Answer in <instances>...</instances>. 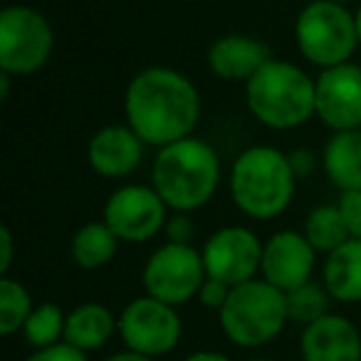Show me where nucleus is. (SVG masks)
<instances>
[{
  "label": "nucleus",
  "instance_id": "obj_7",
  "mask_svg": "<svg viewBox=\"0 0 361 361\" xmlns=\"http://www.w3.org/2000/svg\"><path fill=\"white\" fill-rule=\"evenodd\" d=\"M55 32L30 6H8L0 13V72L13 77L42 70L52 55Z\"/></svg>",
  "mask_w": 361,
  "mask_h": 361
},
{
  "label": "nucleus",
  "instance_id": "obj_28",
  "mask_svg": "<svg viewBox=\"0 0 361 361\" xmlns=\"http://www.w3.org/2000/svg\"><path fill=\"white\" fill-rule=\"evenodd\" d=\"M164 231L169 243H180V245H191L193 235H196V226L188 213H176L173 218H169Z\"/></svg>",
  "mask_w": 361,
  "mask_h": 361
},
{
  "label": "nucleus",
  "instance_id": "obj_31",
  "mask_svg": "<svg viewBox=\"0 0 361 361\" xmlns=\"http://www.w3.org/2000/svg\"><path fill=\"white\" fill-rule=\"evenodd\" d=\"M104 361H156V359H151V356H146V354H139V351L126 349V351H119V354H111L109 359H104Z\"/></svg>",
  "mask_w": 361,
  "mask_h": 361
},
{
  "label": "nucleus",
  "instance_id": "obj_34",
  "mask_svg": "<svg viewBox=\"0 0 361 361\" xmlns=\"http://www.w3.org/2000/svg\"><path fill=\"white\" fill-rule=\"evenodd\" d=\"M331 3H341V6H346V3H351V0H331Z\"/></svg>",
  "mask_w": 361,
  "mask_h": 361
},
{
  "label": "nucleus",
  "instance_id": "obj_4",
  "mask_svg": "<svg viewBox=\"0 0 361 361\" xmlns=\"http://www.w3.org/2000/svg\"><path fill=\"white\" fill-rule=\"evenodd\" d=\"M295 183L290 156L272 146L245 149L231 169L233 203L255 221L282 216L295 196Z\"/></svg>",
  "mask_w": 361,
  "mask_h": 361
},
{
  "label": "nucleus",
  "instance_id": "obj_35",
  "mask_svg": "<svg viewBox=\"0 0 361 361\" xmlns=\"http://www.w3.org/2000/svg\"><path fill=\"white\" fill-rule=\"evenodd\" d=\"M252 361H272V359H252Z\"/></svg>",
  "mask_w": 361,
  "mask_h": 361
},
{
  "label": "nucleus",
  "instance_id": "obj_5",
  "mask_svg": "<svg viewBox=\"0 0 361 361\" xmlns=\"http://www.w3.org/2000/svg\"><path fill=\"white\" fill-rule=\"evenodd\" d=\"M226 336L243 349H257L277 339L287 317V297L267 280H250L235 285L221 312Z\"/></svg>",
  "mask_w": 361,
  "mask_h": 361
},
{
  "label": "nucleus",
  "instance_id": "obj_26",
  "mask_svg": "<svg viewBox=\"0 0 361 361\" xmlns=\"http://www.w3.org/2000/svg\"><path fill=\"white\" fill-rule=\"evenodd\" d=\"M25 361H90L87 351L77 349V346L60 341V344L45 346V349H35Z\"/></svg>",
  "mask_w": 361,
  "mask_h": 361
},
{
  "label": "nucleus",
  "instance_id": "obj_27",
  "mask_svg": "<svg viewBox=\"0 0 361 361\" xmlns=\"http://www.w3.org/2000/svg\"><path fill=\"white\" fill-rule=\"evenodd\" d=\"M233 287L228 282H221V280H213V277H206V282L201 285L198 290V302L208 310H218L221 312L226 307L228 297H231Z\"/></svg>",
  "mask_w": 361,
  "mask_h": 361
},
{
  "label": "nucleus",
  "instance_id": "obj_18",
  "mask_svg": "<svg viewBox=\"0 0 361 361\" xmlns=\"http://www.w3.org/2000/svg\"><path fill=\"white\" fill-rule=\"evenodd\" d=\"M322 164L341 193L361 191V129L334 131L324 146Z\"/></svg>",
  "mask_w": 361,
  "mask_h": 361
},
{
  "label": "nucleus",
  "instance_id": "obj_16",
  "mask_svg": "<svg viewBox=\"0 0 361 361\" xmlns=\"http://www.w3.org/2000/svg\"><path fill=\"white\" fill-rule=\"evenodd\" d=\"M270 60V47L250 35H223L208 47V67L226 82H247Z\"/></svg>",
  "mask_w": 361,
  "mask_h": 361
},
{
  "label": "nucleus",
  "instance_id": "obj_20",
  "mask_svg": "<svg viewBox=\"0 0 361 361\" xmlns=\"http://www.w3.org/2000/svg\"><path fill=\"white\" fill-rule=\"evenodd\" d=\"M119 238L114 235L106 223L92 221L85 223L80 231L72 235V260L85 270H99V267L109 265L114 260L116 250H119Z\"/></svg>",
  "mask_w": 361,
  "mask_h": 361
},
{
  "label": "nucleus",
  "instance_id": "obj_32",
  "mask_svg": "<svg viewBox=\"0 0 361 361\" xmlns=\"http://www.w3.org/2000/svg\"><path fill=\"white\" fill-rule=\"evenodd\" d=\"M183 361H233V359H228L221 351H196V354L186 356Z\"/></svg>",
  "mask_w": 361,
  "mask_h": 361
},
{
  "label": "nucleus",
  "instance_id": "obj_13",
  "mask_svg": "<svg viewBox=\"0 0 361 361\" xmlns=\"http://www.w3.org/2000/svg\"><path fill=\"white\" fill-rule=\"evenodd\" d=\"M317 250L305 233L280 231L262 245V280L277 290L290 292L312 280Z\"/></svg>",
  "mask_w": 361,
  "mask_h": 361
},
{
  "label": "nucleus",
  "instance_id": "obj_14",
  "mask_svg": "<svg viewBox=\"0 0 361 361\" xmlns=\"http://www.w3.org/2000/svg\"><path fill=\"white\" fill-rule=\"evenodd\" d=\"M144 141L129 124L102 126L87 146L92 171L104 178H124L139 169L144 159Z\"/></svg>",
  "mask_w": 361,
  "mask_h": 361
},
{
  "label": "nucleus",
  "instance_id": "obj_33",
  "mask_svg": "<svg viewBox=\"0 0 361 361\" xmlns=\"http://www.w3.org/2000/svg\"><path fill=\"white\" fill-rule=\"evenodd\" d=\"M356 32H359V45H361V8L356 11Z\"/></svg>",
  "mask_w": 361,
  "mask_h": 361
},
{
  "label": "nucleus",
  "instance_id": "obj_25",
  "mask_svg": "<svg viewBox=\"0 0 361 361\" xmlns=\"http://www.w3.org/2000/svg\"><path fill=\"white\" fill-rule=\"evenodd\" d=\"M336 206H339V213L344 218L349 235L361 240V191H344L339 201H336Z\"/></svg>",
  "mask_w": 361,
  "mask_h": 361
},
{
  "label": "nucleus",
  "instance_id": "obj_30",
  "mask_svg": "<svg viewBox=\"0 0 361 361\" xmlns=\"http://www.w3.org/2000/svg\"><path fill=\"white\" fill-rule=\"evenodd\" d=\"M0 247H3V255H0V275H8L13 262V233L8 226L0 228Z\"/></svg>",
  "mask_w": 361,
  "mask_h": 361
},
{
  "label": "nucleus",
  "instance_id": "obj_8",
  "mask_svg": "<svg viewBox=\"0 0 361 361\" xmlns=\"http://www.w3.org/2000/svg\"><path fill=\"white\" fill-rule=\"evenodd\" d=\"M203 255L193 245L166 243L151 252L144 265V290L149 297L166 305L180 307L198 297V290L206 282Z\"/></svg>",
  "mask_w": 361,
  "mask_h": 361
},
{
  "label": "nucleus",
  "instance_id": "obj_22",
  "mask_svg": "<svg viewBox=\"0 0 361 361\" xmlns=\"http://www.w3.org/2000/svg\"><path fill=\"white\" fill-rule=\"evenodd\" d=\"M287 297V317L290 322L300 326H310L317 319L329 314V302L331 295L324 285H314V282H305V285L295 287V290L285 292Z\"/></svg>",
  "mask_w": 361,
  "mask_h": 361
},
{
  "label": "nucleus",
  "instance_id": "obj_10",
  "mask_svg": "<svg viewBox=\"0 0 361 361\" xmlns=\"http://www.w3.org/2000/svg\"><path fill=\"white\" fill-rule=\"evenodd\" d=\"M169 206L154 186L116 188L104 206V223L114 231L121 243H146L166 228Z\"/></svg>",
  "mask_w": 361,
  "mask_h": 361
},
{
  "label": "nucleus",
  "instance_id": "obj_21",
  "mask_svg": "<svg viewBox=\"0 0 361 361\" xmlns=\"http://www.w3.org/2000/svg\"><path fill=\"white\" fill-rule=\"evenodd\" d=\"M305 235L317 252H326V255L351 238L339 206H317L305 221Z\"/></svg>",
  "mask_w": 361,
  "mask_h": 361
},
{
  "label": "nucleus",
  "instance_id": "obj_12",
  "mask_svg": "<svg viewBox=\"0 0 361 361\" xmlns=\"http://www.w3.org/2000/svg\"><path fill=\"white\" fill-rule=\"evenodd\" d=\"M317 116L334 131L361 129V65L322 70L317 77Z\"/></svg>",
  "mask_w": 361,
  "mask_h": 361
},
{
  "label": "nucleus",
  "instance_id": "obj_6",
  "mask_svg": "<svg viewBox=\"0 0 361 361\" xmlns=\"http://www.w3.org/2000/svg\"><path fill=\"white\" fill-rule=\"evenodd\" d=\"M295 37L302 57L319 70L344 65L359 45L356 16L341 3L314 0L297 16Z\"/></svg>",
  "mask_w": 361,
  "mask_h": 361
},
{
  "label": "nucleus",
  "instance_id": "obj_24",
  "mask_svg": "<svg viewBox=\"0 0 361 361\" xmlns=\"http://www.w3.org/2000/svg\"><path fill=\"white\" fill-rule=\"evenodd\" d=\"M65 324H67L65 312L55 302H42L40 307H35L30 312L23 331H25V339L35 349H45V346L65 341Z\"/></svg>",
  "mask_w": 361,
  "mask_h": 361
},
{
  "label": "nucleus",
  "instance_id": "obj_23",
  "mask_svg": "<svg viewBox=\"0 0 361 361\" xmlns=\"http://www.w3.org/2000/svg\"><path fill=\"white\" fill-rule=\"evenodd\" d=\"M32 307V297L25 285L13 277L3 275L0 280V334L11 336L25 326Z\"/></svg>",
  "mask_w": 361,
  "mask_h": 361
},
{
  "label": "nucleus",
  "instance_id": "obj_11",
  "mask_svg": "<svg viewBox=\"0 0 361 361\" xmlns=\"http://www.w3.org/2000/svg\"><path fill=\"white\" fill-rule=\"evenodd\" d=\"M206 275L231 287L255 280L262 267V243L243 226H228L213 233L201 250Z\"/></svg>",
  "mask_w": 361,
  "mask_h": 361
},
{
  "label": "nucleus",
  "instance_id": "obj_19",
  "mask_svg": "<svg viewBox=\"0 0 361 361\" xmlns=\"http://www.w3.org/2000/svg\"><path fill=\"white\" fill-rule=\"evenodd\" d=\"M116 329H119V319H114V314L104 305L85 302L67 314L65 341L82 351H94L102 349Z\"/></svg>",
  "mask_w": 361,
  "mask_h": 361
},
{
  "label": "nucleus",
  "instance_id": "obj_9",
  "mask_svg": "<svg viewBox=\"0 0 361 361\" xmlns=\"http://www.w3.org/2000/svg\"><path fill=\"white\" fill-rule=\"evenodd\" d=\"M180 317L173 305L154 297H136L119 314V336L126 349L146 354L151 359L169 354L178 346Z\"/></svg>",
  "mask_w": 361,
  "mask_h": 361
},
{
  "label": "nucleus",
  "instance_id": "obj_29",
  "mask_svg": "<svg viewBox=\"0 0 361 361\" xmlns=\"http://www.w3.org/2000/svg\"><path fill=\"white\" fill-rule=\"evenodd\" d=\"M290 164H292V171H295L297 178H307V176L314 171L317 166V159L312 151H305V149H297L290 154Z\"/></svg>",
  "mask_w": 361,
  "mask_h": 361
},
{
  "label": "nucleus",
  "instance_id": "obj_1",
  "mask_svg": "<svg viewBox=\"0 0 361 361\" xmlns=\"http://www.w3.org/2000/svg\"><path fill=\"white\" fill-rule=\"evenodd\" d=\"M126 124L146 146H164L193 134L201 116V97L186 75L171 67L141 70L126 87Z\"/></svg>",
  "mask_w": 361,
  "mask_h": 361
},
{
  "label": "nucleus",
  "instance_id": "obj_17",
  "mask_svg": "<svg viewBox=\"0 0 361 361\" xmlns=\"http://www.w3.org/2000/svg\"><path fill=\"white\" fill-rule=\"evenodd\" d=\"M322 277L331 300L344 305L361 302V240L349 238L344 245L331 250L324 260Z\"/></svg>",
  "mask_w": 361,
  "mask_h": 361
},
{
  "label": "nucleus",
  "instance_id": "obj_2",
  "mask_svg": "<svg viewBox=\"0 0 361 361\" xmlns=\"http://www.w3.org/2000/svg\"><path fill=\"white\" fill-rule=\"evenodd\" d=\"M218 180L221 159L211 144L196 136H186L159 149L151 169V186L173 213L203 208L218 191Z\"/></svg>",
  "mask_w": 361,
  "mask_h": 361
},
{
  "label": "nucleus",
  "instance_id": "obj_3",
  "mask_svg": "<svg viewBox=\"0 0 361 361\" xmlns=\"http://www.w3.org/2000/svg\"><path fill=\"white\" fill-rule=\"evenodd\" d=\"M245 99L262 126L290 131L317 114V82L292 62L272 57L245 82Z\"/></svg>",
  "mask_w": 361,
  "mask_h": 361
},
{
  "label": "nucleus",
  "instance_id": "obj_15",
  "mask_svg": "<svg viewBox=\"0 0 361 361\" xmlns=\"http://www.w3.org/2000/svg\"><path fill=\"white\" fill-rule=\"evenodd\" d=\"M305 361H361V334L346 317L326 314L302 331Z\"/></svg>",
  "mask_w": 361,
  "mask_h": 361
}]
</instances>
